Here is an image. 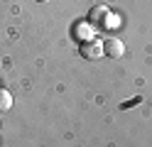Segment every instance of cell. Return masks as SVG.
Instances as JSON below:
<instances>
[{"label":"cell","instance_id":"obj_1","mask_svg":"<svg viewBox=\"0 0 152 147\" xmlns=\"http://www.w3.org/2000/svg\"><path fill=\"white\" fill-rule=\"evenodd\" d=\"M88 22L96 25V29H98V27H103V29H113V25H118V17L113 15L108 7H93Z\"/></svg>","mask_w":152,"mask_h":147},{"label":"cell","instance_id":"obj_2","mask_svg":"<svg viewBox=\"0 0 152 147\" xmlns=\"http://www.w3.org/2000/svg\"><path fill=\"white\" fill-rule=\"evenodd\" d=\"M79 54L86 59V61H98V59H103L106 54H103V39H88V42H81L79 44Z\"/></svg>","mask_w":152,"mask_h":147},{"label":"cell","instance_id":"obj_3","mask_svg":"<svg viewBox=\"0 0 152 147\" xmlns=\"http://www.w3.org/2000/svg\"><path fill=\"white\" fill-rule=\"evenodd\" d=\"M71 34H74V39L76 42H88V39H96V34H98V29L93 27L88 20H81V22H76L74 27H71Z\"/></svg>","mask_w":152,"mask_h":147},{"label":"cell","instance_id":"obj_4","mask_svg":"<svg viewBox=\"0 0 152 147\" xmlns=\"http://www.w3.org/2000/svg\"><path fill=\"white\" fill-rule=\"evenodd\" d=\"M103 54L110 56V59H120L123 54H125V44H123V39L120 37H106L103 39Z\"/></svg>","mask_w":152,"mask_h":147},{"label":"cell","instance_id":"obj_5","mask_svg":"<svg viewBox=\"0 0 152 147\" xmlns=\"http://www.w3.org/2000/svg\"><path fill=\"white\" fill-rule=\"evenodd\" d=\"M12 108V93L7 88H0V113H7Z\"/></svg>","mask_w":152,"mask_h":147}]
</instances>
